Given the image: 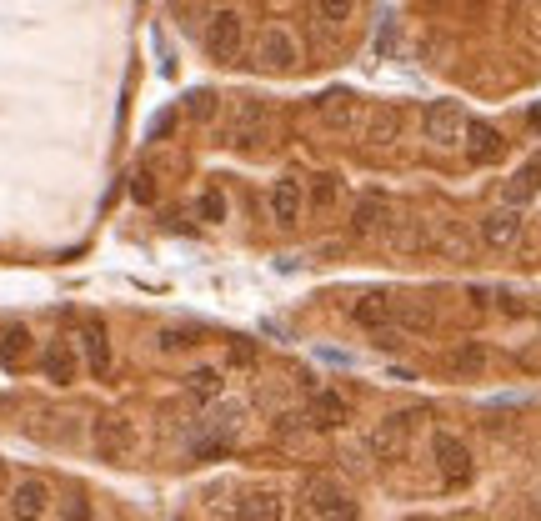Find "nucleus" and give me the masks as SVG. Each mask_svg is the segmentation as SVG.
Returning a JSON list of instances; mask_svg holds the SVG:
<instances>
[{
	"label": "nucleus",
	"mask_w": 541,
	"mask_h": 521,
	"mask_svg": "<svg viewBox=\"0 0 541 521\" xmlns=\"http://www.w3.org/2000/svg\"><path fill=\"white\" fill-rule=\"evenodd\" d=\"M421 131H426V141L436 151H456L466 141V111H461V101H431L426 116H421Z\"/></svg>",
	"instance_id": "nucleus-1"
},
{
	"label": "nucleus",
	"mask_w": 541,
	"mask_h": 521,
	"mask_svg": "<svg viewBox=\"0 0 541 521\" xmlns=\"http://www.w3.org/2000/svg\"><path fill=\"white\" fill-rule=\"evenodd\" d=\"M136 441H141V436H136V421H131V416H111V411H106V416L91 421V446H96L106 461H131V456H136Z\"/></svg>",
	"instance_id": "nucleus-2"
},
{
	"label": "nucleus",
	"mask_w": 541,
	"mask_h": 521,
	"mask_svg": "<svg viewBox=\"0 0 541 521\" xmlns=\"http://www.w3.org/2000/svg\"><path fill=\"white\" fill-rule=\"evenodd\" d=\"M241 46H246V21L231 6L211 11V21H206V51H211V61L231 66V61H241Z\"/></svg>",
	"instance_id": "nucleus-3"
},
{
	"label": "nucleus",
	"mask_w": 541,
	"mask_h": 521,
	"mask_svg": "<svg viewBox=\"0 0 541 521\" xmlns=\"http://www.w3.org/2000/svg\"><path fill=\"white\" fill-rule=\"evenodd\" d=\"M431 456H436V471H441V481H446L451 491H456V486H466V481L476 476L466 441H461V436H451V431H436V436H431Z\"/></svg>",
	"instance_id": "nucleus-4"
},
{
	"label": "nucleus",
	"mask_w": 541,
	"mask_h": 521,
	"mask_svg": "<svg viewBox=\"0 0 541 521\" xmlns=\"http://www.w3.org/2000/svg\"><path fill=\"white\" fill-rule=\"evenodd\" d=\"M306 506H311L316 521H361L356 496L346 486H336V481H311L306 486Z\"/></svg>",
	"instance_id": "nucleus-5"
},
{
	"label": "nucleus",
	"mask_w": 541,
	"mask_h": 521,
	"mask_svg": "<svg viewBox=\"0 0 541 521\" xmlns=\"http://www.w3.org/2000/svg\"><path fill=\"white\" fill-rule=\"evenodd\" d=\"M256 66L261 71H296L301 66V46H296V36L286 31V26H266L261 31V41H256Z\"/></svg>",
	"instance_id": "nucleus-6"
},
{
	"label": "nucleus",
	"mask_w": 541,
	"mask_h": 521,
	"mask_svg": "<svg viewBox=\"0 0 541 521\" xmlns=\"http://www.w3.org/2000/svg\"><path fill=\"white\" fill-rule=\"evenodd\" d=\"M521 231H526V216L516 206H496V211H486L476 221V236H481L486 251H511L521 241Z\"/></svg>",
	"instance_id": "nucleus-7"
},
{
	"label": "nucleus",
	"mask_w": 541,
	"mask_h": 521,
	"mask_svg": "<svg viewBox=\"0 0 541 521\" xmlns=\"http://www.w3.org/2000/svg\"><path fill=\"white\" fill-rule=\"evenodd\" d=\"M46 511H51V486L41 476H21L11 486V516L16 521H46Z\"/></svg>",
	"instance_id": "nucleus-8"
},
{
	"label": "nucleus",
	"mask_w": 541,
	"mask_h": 521,
	"mask_svg": "<svg viewBox=\"0 0 541 521\" xmlns=\"http://www.w3.org/2000/svg\"><path fill=\"white\" fill-rule=\"evenodd\" d=\"M316 121H321L326 131H356V126H361V101H356L351 91H326V96L316 101Z\"/></svg>",
	"instance_id": "nucleus-9"
},
{
	"label": "nucleus",
	"mask_w": 541,
	"mask_h": 521,
	"mask_svg": "<svg viewBox=\"0 0 541 521\" xmlns=\"http://www.w3.org/2000/svg\"><path fill=\"white\" fill-rule=\"evenodd\" d=\"M266 131H271V106L256 101V96H246V101L236 106V116H231V141H236V146H256Z\"/></svg>",
	"instance_id": "nucleus-10"
},
{
	"label": "nucleus",
	"mask_w": 541,
	"mask_h": 521,
	"mask_svg": "<svg viewBox=\"0 0 541 521\" xmlns=\"http://www.w3.org/2000/svg\"><path fill=\"white\" fill-rule=\"evenodd\" d=\"M411 426H416V411H411V416H406V411H401V416H386V421L366 436V451H371L376 461L401 456V451H406V431H411Z\"/></svg>",
	"instance_id": "nucleus-11"
},
{
	"label": "nucleus",
	"mask_w": 541,
	"mask_h": 521,
	"mask_svg": "<svg viewBox=\"0 0 541 521\" xmlns=\"http://www.w3.org/2000/svg\"><path fill=\"white\" fill-rule=\"evenodd\" d=\"M301 211H306V186H301L296 176H281V181L271 186V221L291 231V226L301 221Z\"/></svg>",
	"instance_id": "nucleus-12"
},
{
	"label": "nucleus",
	"mask_w": 541,
	"mask_h": 521,
	"mask_svg": "<svg viewBox=\"0 0 541 521\" xmlns=\"http://www.w3.org/2000/svg\"><path fill=\"white\" fill-rule=\"evenodd\" d=\"M391 226H396V211H391L386 196H361L356 201V211H351V231L356 236H386Z\"/></svg>",
	"instance_id": "nucleus-13"
},
{
	"label": "nucleus",
	"mask_w": 541,
	"mask_h": 521,
	"mask_svg": "<svg viewBox=\"0 0 541 521\" xmlns=\"http://www.w3.org/2000/svg\"><path fill=\"white\" fill-rule=\"evenodd\" d=\"M346 421H351V401H346L341 391H316V396L306 401V426L336 431V426H346Z\"/></svg>",
	"instance_id": "nucleus-14"
},
{
	"label": "nucleus",
	"mask_w": 541,
	"mask_h": 521,
	"mask_svg": "<svg viewBox=\"0 0 541 521\" xmlns=\"http://www.w3.org/2000/svg\"><path fill=\"white\" fill-rule=\"evenodd\" d=\"M466 156L476 161V166H491L501 151H506V141H501V131L496 126H486V121H466Z\"/></svg>",
	"instance_id": "nucleus-15"
},
{
	"label": "nucleus",
	"mask_w": 541,
	"mask_h": 521,
	"mask_svg": "<svg viewBox=\"0 0 541 521\" xmlns=\"http://www.w3.org/2000/svg\"><path fill=\"white\" fill-rule=\"evenodd\" d=\"M391 311H396V301L386 291H366L361 301H351V321L366 326V331H386L391 326Z\"/></svg>",
	"instance_id": "nucleus-16"
},
{
	"label": "nucleus",
	"mask_w": 541,
	"mask_h": 521,
	"mask_svg": "<svg viewBox=\"0 0 541 521\" xmlns=\"http://www.w3.org/2000/svg\"><path fill=\"white\" fill-rule=\"evenodd\" d=\"M81 346H86V366H91V376H111V336H106V326L91 316V321H81Z\"/></svg>",
	"instance_id": "nucleus-17"
},
{
	"label": "nucleus",
	"mask_w": 541,
	"mask_h": 521,
	"mask_svg": "<svg viewBox=\"0 0 541 521\" xmlns=\"http://www.w3.org/2000/svg\"><path fill=\"white\" fill-rule=\"evenodd\" d=\"M236 521H286L281 491H246L241 506H236Z\"/></svg>",
	"instance_id": "nucleus-18"
},
{
	"label": "nucleus",
	"mask_w": 541,
	"mask_h": 521,
	"mask_svg": "<svg viewBox=\"0 0 541 521\" xmlns=\"http://www.w3.org/2000/svg\"><path fill=\"white\" fill-rule=\"evenodd\" d=\"M26 356H31V331L26 326H0V366L21 371Z\"/></svg>",
	"instance_id": "nucleus-19"
},
{
	"label": "nucleus",
	"mask_w": 541,
	"mask_h": 521,
	"mask_svg": "<svg viewBox=\"0 0 541 521\" xmlns=\"http://www.w3.org/2000/svg\"><path fill=\"white\" fill-rule=\"evenodd\" d=\"M391 326L426 336V331H436V311H431L426 301H396V311H391Z\"/></svg>",
	"instance_id": "nucleus-20"
},
{
	"label": "nucleus",
	"mask_w": 541,
	"mask_h": 521,
	"mask_svg": "<svg viewBox=\"0 0 541 521\" xmlns=\"http://www.w3.org/2000/svg\"><path fill=\"white\" fill-rule=\"evenodd\" d=\"M41 371H46V381H56V386H71L76 381V371H81V361H76V351L71 346H51L46 356H41Z\"/></svg>",
	"instance_id": "nucleus-21"
},
{
	"label": "nucleus",
	"mask_w": 541,
	"mask_h": 521,
	"mask_svg": "<svg viewBox=\"0 0 541 521\" xmlns=\"http://www.w3.org/2000/svg\"><path fill=\"white\" fill-rule=\"evenodd\" d=\"M396 131H401V111H396V106H376V111L366 116V141H371V146H391Z\"/></svg>",
	"instance_id": "nucleus-22"
},
{
	"label": "nucleus",
	"mask_w": 541,
	"mask_h": 521,
	"mask_svg": "<svg viewBox=\"0 0 541 521\" xmlns=\"http://www.w3.org/2000/svg\"><path fill=\"white\" fill-rule=\"evenodd\" d=\"M336 201H341V176H336V171L311 176V186H306V206H311V211H331Z\"/></svg>",
	"instance_id": "nucleus-23"
},
{
	"label": "nucleus",
	"mask_w": 541,
	"mask_h": 521,
	"mask_svg": "<svg viewBox=\"0 0 541 521\" xmlns=\"http://www.w3.org/2000/svg\"><path fill=\"white\" fill-rule=\"evenodd\" d=\"M536 191H541V151H536V156H531V161L511 176V191H506V196H511V206H521V201H526V196H536Z\"/></svg>",
	"instance_id": "nucleus-24"
},
{
	"label": "nucleus",
	"mask_w": 541,
	"mask_h": 521,
	"mask_svg": "<svg viewBox=\"0 0 541 521\" xmlns=\"http://www.w3.org/2000/svg\"><path fill=\"white\" fill-rule=\"evenodd\" d=\"M486 366V346H476V341H461L451 356H446V371H456V376H476Z\"/></svg>",
	"instance_id": "nucleus-25"
},
{
	"label": "nucleus",
	"mask_w": 541,
	"mask_h": 521,
	"mask_svg": "<svg viewBox=\"0 0 541 521\" xmlns=\"http://www.w3.org/2000/svg\"><path fill=\"white\" fill-rule=\"evenodd\" d=\"M221 386H226V381H221V371H216V366H196V371L186 376V391H191L196 401H216V396H221Z\"/></svg>",
	"instance_id": "nucleus-26"
},
{
	"label": "nucleus",
	"mask_w": 541,
	"mask_h": 521,
	"mask_svg": "<svg viewBox=\"0 0 541 521\" xmlns=\"http://www.w3.org/2000/svg\"><path fill=\"white\" fill-rule=\"evenodd\" d=\"M431 246H436V251H451L456 261H466V251H471V241H466L456 226H441V231L431 236Z\"/></svg>",
	"instance_id": "nucleus-27"
},
{
	"label": "nucleus",
	"mask_w": 541,
	"mask_h": 521,
	"mask_svg": "<svg viewBox=\"0 0 541 521\" xmlns=\"http://www.w3.org/2000/svg\"><path fill=\"white\" fill-rule=\"evenodd\" d=\"M156 346H161V351H186V346H196V331H186V326H161V331H156Z\"/></svg>",
	"instance_id": "nucleus-28"
},
{
	"label": "nucleus",
	"mask_w": 541,
	"mask_h": 521,
	"mask_svg": "<svg viewBox=\"0 0 541 521\" xmlns=\"http://www.w3.org/2000/svg\"><path fill=\"white\" fill-rule=\"evenodd\" d=\"M226 366H231V371H251V366H256V346H251V341H231Z\"/></svg>",
	"instance_id": "nucleus-29"
},
{
	"label": "nucleus",
	"mask_w": 541,
	"mask_h": 521,
	"mask_svg": "<svg viewBox=\"0 0 541 521\" xmlns=\"http://www.w3.org/2000/svg\"><path fill=\"white\" fill-rule=\"evenodd\" d=\"M351 6H356V0H316V11H321L326 26H341V21L351 16Z\"/></svg>",
	"instance_id": "nucleus-30"
},
{
	"label": "nucleus",
	"mask_w": 541,
	"mask_h": 521,
	"mask_svg": "<svg viewBox=\"0 0 541 521\" xmlns=\"http://www.w3.org/2000/svg\"><path fill=\"white\" fill-rule=\"evenodd\" d=\"M186 111H191L196 121H211V116H216V96H211V91H191Z\"/></svg>",
	"instance_id": "nucleus-31"
},
{
	"label": "nucleus",
	"mask_w": 541,
	"mask_h": 521,
	"mask_svg": "<svg viewBox=\"0 0 541 521\" xmlns=\"http://www.w3.org/2000/svg\"><path fill=\"white\" fill-rule=\"evenodd\" d=\"M201 221H226V196L221 191H206L201 196Z\"/></svg>",
	"instance_id": "nucleus-32"
},
{
	"label": "nucleus",
	"mask_w": 541,
	"mask_h": 521,
	"mask_svg": "<svg viewBox=\"0 0 541 521\" xmlns=\"http://www.w3.org/2000/svg\"><path fill=\"white\" fill-rule=\"evenodd\" d=\"M171 126H176V111H161V116L151 121V141H166V136H171Z\"/></svg>",
	"instance_id": "nucleus-33"
},
{
	"label": "nucleus",
	"mask_w": 541,
	"mask_h": 521,
	"mask_svg": "<svg viewBox=\"0 0 541 521\" xmlns=\"http://www.w3.org/2000/svg\"><path fill=\"white\" fill-rule=\"evenodd\" d=\"M66 521H91V501H86V496H71V511H66Z\"/></svg>",
	"instance_id": "nucleus-34"
},
{
	"label": "nucleus",
	"mask_w": 541,
	"mask_h": 521,
	"mask_svg": "<svg viewBox=\"0 0 541 521\" xmlns=\"http://www.w3.org/2000/svg\"><path fill=\"white\" fill-rule=\"evenodd\" d=\"M151 196H156V181L141 171V176H136V201H151Z\"/></svg>",
	"instance_id": "nucleus-35"
}]
</instances>
